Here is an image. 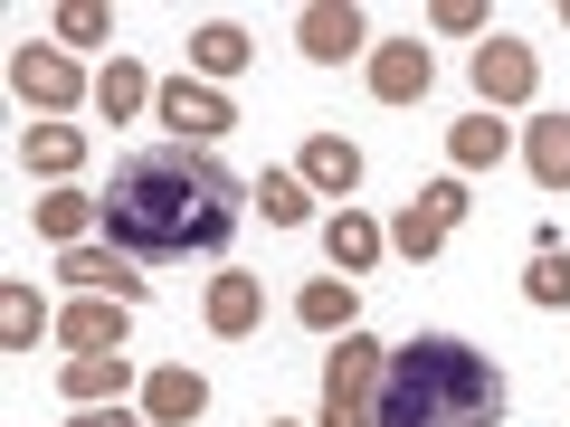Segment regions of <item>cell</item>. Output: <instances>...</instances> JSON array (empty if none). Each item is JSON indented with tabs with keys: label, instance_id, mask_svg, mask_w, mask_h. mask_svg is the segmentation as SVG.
Here are the masks:
<instances>
[{
	"label": "cell",
	"instance_id": "obj_21",
	"mask_svg": "<svg viewBox=\"0 0 570 427\" xmlns=\"http://www.w3.org/2000/svg\"><path fill=\"white\" fill-rule=\"evenodd\" d=\"M448 162H456V181H466V171H494V162H504V123H494L485 105H475L466 123H448Z\"/></svg>",
	"mask_w": 570,
	"mask_h": 427
},
{
	"label": "cell",
	"instance_id": "obj_13",
	"mask_svg": "<svg viewBox=\"0 0 570 427\" xmlns=\"http://www.w3.org/2000/svg\"><path fill=\"white\" fill-rule=\"evenodd\" d=\"M77 295H115V305H142V276L124 266V247H67V266H58Z\"/></svg>",
	"mask_w": 570,
	"mask_h": 427
},
{
	"label": "cell",
	"instance_id": "obj_18",
	"mask_svg": "<svg viewBox=\"0 0 570 427\" xmlns=\"http://www.w3.org/2000/svg\"><path fill=\"white\" fill-rule=\"evenodd\" d=\"M153 96H163V86L142 77V58H124V48H115V58H105V77H96V115H105V123H134Z\"/></svg>",
	"mask_w": 570,
	"mask_h": 427
},
{
	"label": "cell",
	"instance_id": "obj_7",
	"mask_svg": "<svg viewBox=\"0 0 570 427\" xmlns=\"http://www.w3.org/2000/svg\"><path fill=\"white\" fill-rule=\"evenodd\" d=\"M295 48H305L314 67H343V58H362V10H352V0H305V10H295Z\"/></svg>",
	"mask_w": 570,
	"mask_h": 427
},
{
	"label": "cell",
	"instance_id": "obj_5",
	"mask_svg": "<svg viewBox=\"0 0 570 427\" xmlns=\"http://www.w3.org/2000/svg\"><path fill=\"white\" fill-rule=\"evenodd\" d=\"M153 115L171 123V142H200V152H209V142H219L228 123H238V105H228L219 86H200V77H163V96H153Z\"/></svg>",
	"mask_w": 570,
	"mask_h": 427
},
{
	"label": "cell",
	"instance_id": "obj_28",
	"mask_svg": "<svg viewBox=\"0 0 570 427\" xmlns=\"http://www.w3.org/2000/svg\"><path fill=\"white\" fill-rule=\"evenodd\" d=\"M438 39H485V10L475 0H438Z\"/></svg>",
	"mask_w": 570,
	"mask_h": 427
},
{
	"label": "cell",
	"instance_id": "obj_24",
	"mask_svg": "<svg viewBox=\"0 0 570 427\" xmlns=\"http://www.w3.org/2000/svg\"><path fill=\"white\" fill-rule=\"evenodd\" d=\"M257 209H266V228H305V219H314L305 171H257Z\"/></svg>",
	"mask_w": 570,
	"mask_h": 427
},
{
	"label": "cell",
	"instance_id": "obj_17",
	"mask_svg": "<svg viewBox=\"0 0 570 427\" xmlns=\"http://www.w3.org/2000/svg\"><path fill=\"white\" fill-rule=\"evenodd\" d=\"M295 171H305V190H324V200H352V190H362V152H352L343 133H314Z\"/></svg>",
	"mask_w": 570,
	"mask_h": 427
},
{
	"label": "cell",
	"instance_id": "obj_15",
	"mask_svg": "<svg viewBox=\"0 0 570 427\" xmlns=\"http://www.w3.org/2000/svg\"><path fill=\"white\" fill-rule=\"evenodd\" d=\"M381 247H390V228L362 219V209L324 219V257H333V276H371V266H381Z\"/></svg>",
	"mask_w": 570,
	"mask_h": 427
},
{
	"label": "cell",
	"instance_id": "obj_20",
	"mask_svg": "<svg viewBox=\"0 0 570 427\" xmlns=\"http://www.w3.org/2000/svg\"><path fill=\"white\" fill-rule=\"evenodd\" d=\"M523 162H532V181L561 200V190H570V115H542V123H532V133H523Z\"/></svg>",
	"mask_w": 570,
	"mask_h": 427
},
{
	"label": "cell",
	"instance_id": "obj_1",
	"mask_svg": "<svg viewBox=\"0 0 570 427\" xmlns=\"http://www.w3.org/2000/svg\"><path fill=\"white\" fill-rule=\"evenodd\" d=\"M247 219V190L209 162L200 142H153V152H124L115 190H105V238L124 257H219Z\"/></svg>",
	"mask_w": 570,
	"mask_h": 427
},
{
	"label": "cell",
	"instance_id": "obj_16",
	"mask_svg": "<svg viewBox=\"0 0 570 427\" xmlns=\"http://www.w3.org/2000/svg\"><path fill=\"white\" fill-rule=\"evenodd\" d=\"M58 389L77 408H105V399H124V389H134V361H124V351H77V361L58 370Z\"/></svg>",
	"mask_w": 570,
	"mask_h": 427
},
{
	"label": "cell",
	"instance_id": "obj_6",
	"mask_svg": "<svg viewBox=\"0 0 570 427\" xmlns=\"http://www.w3.org/2000/svg\"><path fill=\"white\" fill-rule=\"evenodd\" d=\"M10 86H20L39 115H67V105H96V86L77 77L67 48H10Z\"/></svg>",
	"mask_w": 570,
	"mask_h": 427
},
{
	"label": "cell",
	"instance_id": "obj_23",
	"mask_svg": "<svg viewBox=\"0 0 570 427\" xmlns=\"http://www.w3.org/2000/svg\"><path fill=\"white\" fill-rule=\"evenodd\" d=\"M48 324H58V314L39 305V285H0V351H29Z\"/></svg>",
	"mask_w": 570,
	"mask_h": 427
},
{
	"label": "cell",
	"instance_id": "obj_10",
	"mask_svg": "<svg viewBox=\"0 0 570 427\" xmlns=\"http://www.w3.org/2000/svg\"><path fill=\"white\" fill-rule=\"evenodd\" d=\"M200 324L219 332V342H247V332L266 324V285H257V276H209V295H200Z\"/></svg>",
	"mask_w": 570,
	"mask_h": 427
},
{
	"label": "cell",
	"instance_id": "obj_25",
	"mask_svg": "<svg viewBox=\"0 0 570 427\" xmlns=\"http://www.w3.org/2000/svg\"><path fill=\"white\" fill-rule=\"evenodd\" d=\"M190 67H200V86H219V77H238V67H247V29H228V20H209L200 39H190Z\"/></svg>",
	"mask_w": 570,
	"mask_h": 427
},
{
	"label": "cell",
	"instance_id": "obj_3",
	"mask_svg": "<svg viewBox=\"0 0 570 427\" xmlns=\"http://www.w3.org/2000/svg\"><path fill=\"white\" fill-rule=\"evenodd\" d=\"M381 370H390V342L343 332L333 361H324V418H314V427H371V418H381Z\"/></svg>",
	"mask_w": 570,
	"mask_h": 427
},
{
	"label": "cell",
	"instance_id": "obj_11",
	"mask_svg": "<svg viewBox=\"0 0 570 427\" xmlns=\"http://www.w3.org/2000/svg\"><path fill=\"white\" fill-rule=\"evenodd\" d=\"M124 332H134V305H115V295H77V305L58 314L67 351H124Z\"/></svg>",
	"mask_w": 570,
	"mask_h": 427
},
{
	"label": "cell",
	"instance_id": "obj_30",
	"mask_svg": "<svg viewBox=\"0 0 570 427\" xmlns=\"http://www.w3.org/2000/svg\"><path fill=\"white\" fill-rule=\"evenodd\" d=\"M266 427H285V418H266Z\"/></svg>",
	"mask_w": 570,
	"mask_h": 427
},
{
	"label": "cell",
	"instance_id": "obj_27",
	"mask_svg": "<svg viewBox=\"0 0 570 427\" xmlns=\"http://www.w3.org/2000/svg\"><path fill=\"white\" fill-rule=\"evenodd\" d=\"M105 39H115V20H105L96 0H67L58 10V48H105Z\"/></svg>",
	"mask_w": 570,
	"mask_h": 427
},
{
	"label": "cell",
	"instance_id": "obj_19",
	"mask_svg": "<svg viewBox=\"0 0 570 427\" xmlns=\"http://www.w3.org/2000/svg\"><path fill=\"white\" fill-rule=\"evenodd\" d=\"M20 162L39 171V181H67V171L86 162V133H77V123H29V133H20Z\"/></svg>",
	"mask_w": 570,
	"mask_h": 427
},
{
	"label": "cell",
	"instance_id": "obj_9",
	"mask_svg": "<svg viewBox=\"0 0 570 427\" xmlns=\"http://www.w3.org/2000/svg\"><path fill=\"white\" fill-rule=\"evenodd\" d=\"M428 86H438V58H428L419 39H381L371 48V96L381 105H419Z\"/></svg>",
	"mask_w": 570,
	"mask_h": 427
},
{
	"label": "cell",
	"instance_id": "obj_2",
	"mask_svg": "<svg viewBox=\"0 0 570 427\" xmlns=\"http://www.w3.org/2000/svg\"><path fill=\"white\" fill-rule=\"evenodd\" d=\"M371 427H504V370L456 332L390 342L381 370V418Z\"/></svg>",
	"mask_w": 570,
	"mask_h": 427
},
{
	"label": "cell",
	"instance_id": "obj_22",
	"mask_svg": "<svg viewBox=\"0 0 570 427\" xmlns=\"http://www.w3.org/2000/svg\"><path fill=\"white\" fill-rule=\"evenodd\" d=\"M29 219H39V238H58V247H86V228L105 219V200H86V190H48V200L29 209Z\"/></svg>",
	"mask_w": 570,
	"mask_h": 427
},
{
	"label": "cell",
	"instance_id": "obj_29",
	"mask_svg": "<svg viewBox=\"0 0 570 427\" xmlns=\"http://www.w3.org/2000/svg\"><path fill=\"white\" fill-rule=\"evenodd\" d=\"M67 427H153V418H134V408L115 399V408H77V418H67Z\"/></svg>",
	"mask_w": 570,
	"mask_h": 427
},
{
	"label": "cell",
	"instance_id": "obj_14",
	"mask_svg": "<svg viewBox=\"0 0 570 427\" xmlns=\"http://www.w3.org/2000/svg\"><path fill=\"white\" fill-rule=\"evenodd\" d=\"M295 324H305V332H333V342L362 332V295H352V276H314L305 295H295Z\"/></svg>",
	"mask_w": 570,
	"mask_h": 427
},
{
	"label": "cell",
	"instance_id": "obj_8",
	"mask_svg": "<svg viewBox=\"0 0 570 427\" xmlns=\"http://www.w3.org/2000/svg\"><path fill=\"white\" fill-rule=\"evenodd\" d=\"M532 86H542V58H532L523 39H485L475 48V96H485V115L494 105H523Z\"/></svg>",
	"mask_w": 570,
	"mask_h": 427
},
{
	"label": "cell",
	"instance_id": "obj_12",
	"mask_svg": "<svg viewBox=\"0 0 570 427\" xmlns=\"http://www.w3.org/2000/svg\"><path fill=\"white\" fill-rule=\"evenodd\" d=\"M200 408H209V380L190 361H163L153 380H142V418H153V427H190Z\"/></svg>",
	"mask_w": 570,
	"mask_h": 427
},
{
	"label": "cell",
	"instance_id": "obj_26",
	"mask_svg": "<svg viewBox=\"0 0 570 427\" xmlns=\"http://www.w3.org/2000/svg\"><path fill=\"white\" fill-rule=\"evenodd\" d=\"M523 295L532 305H570V257H561V238H532V266H523Z\"/></svg>",
	"mask_w": 570,
	"mask_h": 427
},
{
	"label": "cell",
	"instance_id": "obj_4",
	"mask_svg": "<svg viewBox=\"0 0 570 427\" xmlns=\"http://www.w3.org/2000/svg\"><path fill=\"white\" fill-rule=\"evenodd\" d=\"M466 209H475V200H466V181H456V171H448V181H428L419 200H409L400 219H390V247H400L409 266H428V257H438V247L456 238V228H466Z\"/></svg>",
	"mask_w": 570,
	"mask_h": 427
}]
</instances>
